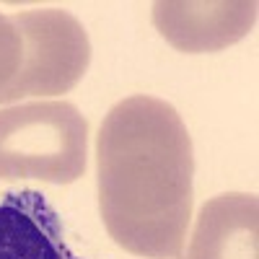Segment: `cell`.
I'll return each mask as SVG.
<instances>
[{"mask_svg":"<svg viewBox=\"0 0 259 259\" xmlns=\"http://www.w3.org/2000/svg\"><path fill=\"white\" fill-rule=\"evenodd\" d=\"M99 210L109 239L135 256L177 259L194 202V153L179 112L156 96H127L96 135Z\"/></svg>","mask_w":259,"mask_h":259,"instance_id":"1","label":"cell"},{"mask_svg":"<svg viewBox=\"0 0 259 259\" xmlns=\"http://www.w3.org/2000/svg\"><path fill=\"white\" fill-rule=\"evenodd\" d=\"M89 122L70 101L0 109V179L73 184L85 171Z\"/></svg>","mask_w":259,"mask_h":259,"instance_id":"2","label":"cell"},{"mask_svg":"<svg viewBox=\"0 0 259 259\" xmlns=\"http://www.w3.org/2000/svg\"><path fill=\"white\" fill-rule=\"evenodd\" d=\"M21 34V68L0 104L24 96H57L75 89L91 62V41L83 24L68 11L36 8L11 13Z\"/></svg>","mask_w":259,"mask_h":259,"instance_id":"3","label":"cell"},{"mask_svg":"<svg viewBox=\"0 0 259 259\" xmlns=\"http://www.w3.org/2000/svg\"><path fill=\"white\" fill-rule=\"evenodd\" d=\"M256 11L254 0H158L153 26L179 52H218L254 29Z\"/></svg>","mask_w":259,"mask_h":259,"instance_id":"4","label":"cell"},{"mask_svg":"<svg viewBox=\"0 0 259 259\" xmlns=\"http://www.w3.org/2000/svg\"><path fill=\"white\" fill-rule=\"evenodd\" d=\"M177 259H259L256 194L226 192L200 207L192 239Z\"/></svg>","mask_w":259,"mask_h":259,"instance_id":"5","label":"cell"},{"mask_svg":"<svg viewBox=\"0 0 259 259\" xmlns=\"http://www.w3.org/2000/svg\"><path fill=\"white\" fill-rule=\"evenodd\" d=\"M0 259H78L65 246L60 215L41 192L18 189L3 194Z\"/></svg>","mask_w":259,"mask_h":259,"instance_id":"6","label":"cell"},{"mask_svg":"<svg viewBox=\"0 0 259 259\" xmlns=\"http://www.w3.org/2000/svg\"><path fill=\"white\" fill-rule=\"evenodd\" d=\"M21 52H24V45H21V34L13 18L0 13V96L8 91V85L18 75Z\"/></svg>","mask_w":259,"mask_h":259,"instance_id":"7","label":"cell"}]
</instances>
